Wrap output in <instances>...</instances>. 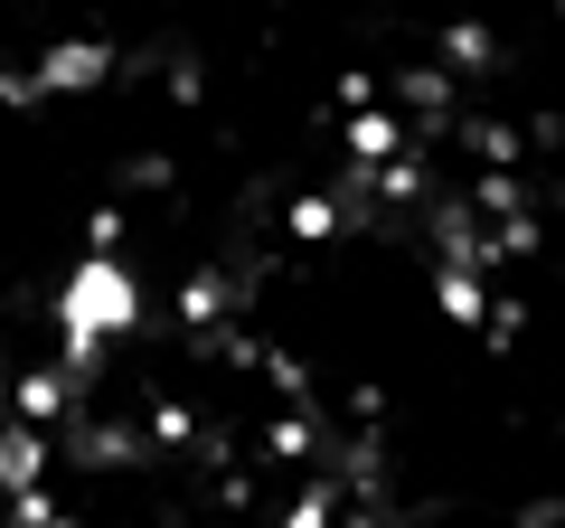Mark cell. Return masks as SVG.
I'll use <instances>...</instances> for the list:
<instances>
[{
    "label": "cell",
    "mask_w": 565,
    "mask_h": 528,
    "mask_svg": "<svg viewBox=\"0 0 565 528\" xmlns=\"http://www.w3.org/2000/svg\"><path fill=\"white\" fill-rule=\"evenodd\" d=\"M57 321H66V368H95V349H104V340H122V330L141 321V293H132V274L114 264V245H95V255L66 274Z\"/></svg>",
    "instance_id": "1"
},
{
    "label": "cell",
    "mask_w": 565,
    "mask_h": 528,
    "mask_svg": "<svg viewBox=\"0 0 565 528\" xmlns=\"http://www.w3.org/2000/svg\"><path fill=\"white\" fill-rule=\"evenodd\" d=\"M104 66H114V57H104V47H85V39H66L57 57L39 66V85H47V95H85V85H104Z\"/></svg>",
    "instance_id": "2"
},
{
    "label": "cell",
    "mask_w": 565,
    "mask_h": 528,
    "mask_svg": "<svg viewBox=\"0 0 565 528\" xmlns=\"http://www.w3.org/2000/svg\"><path fill=\"white\" fill-rule=\"evenodd\" d=\"M39 463H47V444H39L29 425H10V434H0V482H10V490H29V482H39Z\"/></svg>",
    "instance_id": "3"
},
{
    "label": "cell",
    "mask_w": 565,
    "mask_h": 528,
    "mask_svg": "<svg viewBox=\"0 0 565 528\" xmlns=\"http://www.w3.org/2000/svg\"><path fill=\"white\" fill-rule=\"evenodd\" d=\"M349 151H359V161H386V151H405V142H396V123H386L377 104H359V123H349Z\"/></svg>",
    "instance_id": "4"
},
{
    "label": "cell",
    "mask_w": 565,
    "mask_h": 528,
    "mask_svg": "<svg viewBox=\"0 0 565 528\" xmlns=\"http://www.w3.org/2000/svg\"><path fill=\"white\" fill-rule=\"evenodd\" d=\"M444 311H452V321H481V284H471V264H444Z\"/></svg>",
    "instance_id": "5"
},
{
    "label": "cell",
    "mask_w": 565,
    "mask_h": 528,
    "mask_svg": "<svg viewBox=\"0 0 565 528\" xmlns=\"http://www.w3.org/2000/svg\"><path fill=\"white\" fill-rule=\"evenodd\" d=\"M57 397H66V378H20V415H57Z\"/></svg>",
    "instance_id": "6"
},
{
    "label": "cell",
    "mask_w": 565,
    "mask_h": 528,
    "mask_svg": "<svg viewBox=\"0 0 565 528\" xmlns=\"http://www.w3.org/2000/svg\"><path fill=\"white\" fill-rule=\"evenodd\" d=\"M330 226H340V208H330V199H302V208H292V236H330Z\"/></svg>",
    "instance_id": "7"
},
{
    "label": "cell",
    "mask_w": 565,
    "mask_h": 528,
    "mask_svg": "<svg viewBox=\"0 0 565 528\" xmlns=\"http://www.w3.org/2000/svg\"><path fill=\"white\" fill-rule=\"evenodd\" d=\"M180 311H189V321H217V311H226V284H189Z\"/></svg>",
    "instance_id": "8"
}]
</instances>
